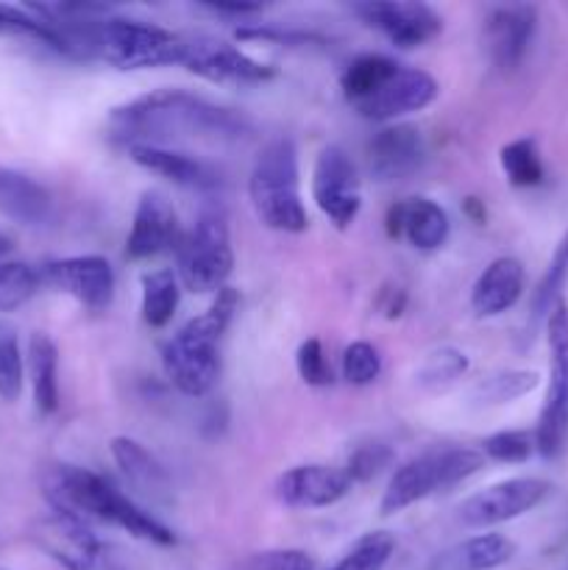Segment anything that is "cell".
Here are the masks:
<instances>
[{
  "label": "cell",
  "instance_id": "9",
  "mask_svg": "<svg viewBox=\"0 0 568 570\" xmlns=\"http://www.w3.org/2000/svg\"><path fill=\"white\" fill-rule=\"evenodd\" d=\"M549 340V390L535 426V449L543 460H557L568 443V304L566 298L546 317Z\"/></svg>",
  "mask_w": 568,
  "mask_h": 570
},
{
  "label": "cell",
  "instance_id": "37",
  "mask_svg": "<svg viewBox=\"0 0 568 570\" xmlns=\"http://www.w3.org/2000/svg\"><path fill=\"white\" fill-rule=\"evenodd\" d=\"M382 376V356H379L376 345L356 340L345 348L343 354V379L354 387H368Z\"/></svg>",
  "mask_w": 568,
  "mask_h": 570
},
{
  "label": "cell",
  "instance_id": "33",
  "mask_svg": "<svg viewBox=\"0 0 568 570\" xmlns=\"http://www.w3.org/2000/svg\"><path fill=\"white\" fill-rule=\"evenodd\" d=\"M39 271L26 262H0V312H14L37 295Z\"/></svg>",
  "mask_w": 568,
  "mask_h": 570
},
{
  "label": "cell",
  "instance_id": "41",
  "mask_svg": "<svg viewBox=\"0 0 568 570\" xmlns=\"http://www.w3.org/2000/svg\"><path fill=\"white\" fill-rule=\"evenodd\" d=\"M204 9L215 11V14H256V11H262V6L256 3H206Z\"/></svg>",
  "mask_w": 568,
  "mask_h": 570
},
{
  "label": "cell",
  "instance_id": "38",
  "mask_svg": "<svg viewBox=\"0 0 568 570\" xmlns=\"http://www.w3.org/2000/svg\"><path fill=\"white\" fill-rule=\"evenodd\" d=\"M390 462H393V451H390L388 445L368 443L360 445V449L349 456L343 471L349 473L351 484H365L371 482V479H376L384 468H390Z\"/></svg>",
  "mask_w": 568,
  "mask_h": 570
},
{
  "label": "cell",
  "instance_id": "17",
  "mask_svg": "<svg viewBox=\"0 0 568 570\" xmlns=\"http://www.w3.org/2000/svg\"><path fill=\"white\" fill-rule=\"evenodd\" d=\"M182 226L170 200L161 193H145L134 209L131 232L126 239V256L134 262L154 259L167 250L182 248Z\"/></svg>",
  "mask_w": 568,
  "mask_h": 570
},
{
  "label": "cell",
  "instance_id": "18",
  "mask_svg": "<svg viewBox=\"0 0 568 570\" xmlns=\"http://www.w3.org/2000/svg\"><path fill=\"white\" fill-rule=\"evenodd\" d=\"M538 31V9L529 3H507L490 9L484 20V42L493 65L501 72L521 67Z\"/></svg>",
  "mask_w": 568,
  "mask_h": 570
},
{
  "label": "cell",
  "instance_id": "31",
  "mask_svg": "<svg viewBox=\"0 0 568 570\" xmlns=\"http://www.w3.org/2000/svg\"><path fill=\"white\" fill-rule=\"evenodd\" d=\"M540 384V376L535 371H501L488 376L473 387V401L484 406H499L512 404V401L523 399L532 393Z\"/></svg>",
  "mask_w": 568,
  "mask_h": 570
},
{
  "label": "cell",
  "instance_id": "1",
  "mask_svg": "<svg viewBox=\"0 0 568 570\" xmlns=\"http://www.w3.org/2000/svg\"><path fill=\"white\" fill-rule=\"evenodd\" d=\"M109 131L126 148L131 145L170 148V142H243L245 137H251L254 126L245 115L204 95L187 89H154L117 106L109 117Z\"/></svg>",
  "mask_w": 568,
  "mask_h": 570
},
{
  "label": "cell",
  "instance_id": "29",
  "mask_svg": "<svg viewBox=\"0 0 568 570\" xmlns=\"http://www.w3.org/2000/svg\"><path fill=\"white\" fill-rule=\"evenodd\" d=\"M0 37L14 39H31V42L45 45V48L56 50L65 56V42L59 33L48 26L39 14H33L28 6H9L0 3Z\"/></svg>",
  "mask_w": 568,
  "mask_h": 570
},
{
  "label": "cell",
  "instance_id": "25",
  "mask_svg": "<svg viewBox=\"0 0 568 570\" xmlns=\"http://www.w3.org/2000/svg\"><path fill=\"white\" fill-rule=\"evenodd\" d=\"M111 460L120 468L123 476L134 484L137 490L148 495H161L170 482H167L165 468L159 465L154 454L145 449L143 443L131 438H115L111 440Z\"/></svg>",
  "mask_w": 568,
  "mask_h": 570
},
{
  "label": "cell",
  "instance_id": "27",
  "mask_svg": "<svg viewBox=\"0 0 568 570\" xmlns=\"http://www.w3.org/2000/svg\"><path fill=\"white\" fill-rule=\"evenodd\" d=\"M176 271H150L143 276V321L150 328H165L173 321L182 298Z\"/></svg>",
  "mask_w": 568,
  "mask_h": 570
},
{
  "label": "cell",
  "instance_id": "14",
  "mask_svg": "<svg viewBox=\"0 0 568 570\" xmlns=\"http://www.w3.org/2000/svg\"><path fill=\"white\" fill-rule=\"evenodd\" d=\"M182 67L212 83H239V87L265 83L276 76L271 65L212 37H187Z\"/></svg>",
  "mask_w": 568,
  "mask_h": 570
},
{
  "label": "cell",
  "instance_id": "15",
  "mask_svg": "<svg viewBox=\"0 0 568 570\" xmlns=\"http://www.w3.org/2000/svg\"><path fill=\"white\" fill-rule=\"evenodd\" d=\"M39 278L89 312H104L115 298V271L104 256H67L48 262Z\"/></svg>",
  "mask_w": 568,
  "mask_h": 570
},
{
  "label": "cell",
  "instance_id": "7",
  "mask_svg": "<svg viewBox=\"0 0 568 570\" xmlns=\"http://www.w3.org/2000/svg\"><path fill=\"white\" fill-rule=\"evenodd\" d=\"M187 37L126 17H106L98 31V56L115 70H150L182 65Z\"/></svg>",
  "mask_w": 568,
  "mask_h": 570
},
{
  "label": "cell",
  "instance_id": "34",
  "mask_svg": "<svg viewBox=\"0 0 568 570\" xmlns=\"http://www.w3.org/2000/svg\"><path fill=\"white\" fill-rule=\"evenodd\" d=\"M395 551V538L390 532H368L351 546L349 554L329 570H384Z\"/></svg>",
  "mask_w": 568,
  "mask_h": 570
},
{
  "label": "cell",
  "instance_id": "26",
  "mask_svg": "<svg viewBox=\"0 0 568 570\" xmlns=\"http://www.w3.org/2000/svg\"><path fill=\"white\" fill-rule=\"evenodd\" d=\"M516 557V543L505 534L484 532L477 538H468L466 543L457 546L445 562L449 570H496Z\"/></svg>",
  "mask_w": 568,
  "mask_h": 570
},
{
  "label": "cell",
  "instance_id": "21",
  "mask_svg": "<svg viewBox=\"0 0 568 570\" xmlns=\"http://www.w3.org/2000/svg\"><path fill=\"white\" fill-rule=\"evenodd\" d=\"M390 239H407L418 250H434L449 239L451 223L440 204L429 198H407L388 209L384 217Z\"/></svg>",
  "mask_w": 568,
  "mask_h": 570
},
{
  "label": "cell",
  "instance_id": "5",
  "mask_svg": "<svg viewBox=\"0 0 568 570\" xmlns=\"http://www.w3.org/2000/svg\"><path fill=\"white\" fill-rule=\"evenodd\" d=\"M248 198L262 226L301 234L310 226L298 181V150L293 139H271L256 156L248 178Z\"/></svg>",
  "mask_w": 568,
  "mask_h": 570
},
{
  "label": "cell",
  "instance_id": "32",
  "mask_svg": "<svg viewBox=\"0 0 568 570\" xmlns=\"http://www.w3.org/2000/svg\"><path fill=\"white\" fill-rule=\"evenodd\" d=\"M468 356L466 351L454 348V345H443L427 354V360L418 367V384L427 390H445L468 373Z\"/></svg>",
  "mask_w": 568,
  "mask_h": 570
},
{
  "label": "cell",
  "instance_id": "16",
  "mask_svg": "<svg viewBox=\"0 0 568 570\" xmlns=\"http://www.w3.org/2000/svg\"><path fill=\"white\" fill-rule=\"evenodd\" d=\"M427 159V148H423V137L418 128L407 126V122H395V126H384L371 137L365 148V165L373 181L393 184L407 181L415 176Z\"/></svg>",
  "mask_w": 568,
  "mask_h": 570
},
{
  "label": "cell",
  "instance_id": "24",
  "mask_svg": "<svg viewBox=\"0 0 568 570\" xmlns=\"http://www.w3.org/2000/svg\"><path fill=\"white\" fill-rule=\"evenodd\" d=\"M28 376H31L33 406L50 417L59 410V348L48 334L37 332L28 340Z\"/></svg>",
  "mask_w": 568,
  "mask_h": 570
},
{
  "label": "cell",
  "instance_id": "35",
  "mask_svg": "<svg viewBox=\"0 0 568 570\" xmlns=\"http://www.w3.org/2000/svg\"><path fill=\"white\" fill-rule=\"evenodd\" d=\"M535 432L527 429H507L484 438L482 456L484 460L501 462V465H521L535 454Z\"/></svg>",
  "mask_w": 568,
  "mask_h": 570
},
{
  "label": "cell",
  "instance_id": "30",
  "mask_svg": "<svg viewBox=\"0 0 568 570\" xmlns=\"http://www.w3.org/2000/svg\"><path fill=\"white\" fill-rule=\"evenodd\" d=\"M566 284H568V232L562 234V239L557 243L549 267H546L543 278H540L538 287H535L532 326H538L540 321H546V317H549V312L560 304Z\"/></svg>",
  "mask_w": 568,
  "mask_h": 570
},
{
  "label": "cell",
  "instance_id": "6",
  "mask_svg": "<svg viewBox=\"0 0 568 570\" xmlns=\"http://www.w3.org/2000/svg\"><path fill=\"white\" fill-rule=\"evenodd\" d=\"M484 465L482 451L473 449H443V451H427V454L415 456V460L404 462L395 468L390 476L388 488L382 495V515H399L407 507L418 504L427 495L443 493L454 484L466 482L468 476Z\"/></svg>",
  "mask_w": 568,
  "mask_h": 570
},
{
  "label": "cell",
  "instance_id": "8",
  "mask_svg": "<svg viewBox=\"0 0 568 570\" xmlns=\"http://www.w3.org/2000/svg\"><path fill=\"white\" fill-rule=\"evenodd\" d=\"M176 276L189 293H221L234 271L232 237L221 212H204L193 232L182 239Z\"/></svg>",
  "mask_w": 568,
  "mask_h": 570
},
{
  "label": "cell",
  "instance_id": "12",
  "mask_svg": "<svg viewBox=\"0 0 568 570\" xmlns=\"http://www.w3.org/2000/svg\"><path fill=\"white\" fill-rule=\"evenodd\" d=\"M37 543L65 570H123L115 549L92 527L56 512L37 527Z\"/></svg>",
  "mask_w": 568,
  "mask_h": 570
},
{
  "label": "cell",
  "instance_id": "3",
  "mask_svg": "<svg viewBox=\"0 0 568 570\" xmlns=\"http://www.w3.org/2000/svg\"><path fill=\"white\" fill-rule=\"evenodd\" d=\"M340 89L345 104L371 122H393L423 111L440 95L438 81L427 70L399 65L382 53L356 56L340 76Z\"/></svg>",
  "mask_w": 568,
  "mask_h": 570
},
{
  "label": "cell",
  "instance_id": "40",
  "mask_svg": "<svg viewBox=\"0 0 568 570\" xmlns=\"http://www.w3.org/2000/svg\"><path fill=\"white\" fill-rule=\"evenodd\" d=\"M245 570H315V560L306 551L295 549L267 551V554L254 557Z\"/></svg>",
  "mask_w": 568,
  "mask_h": 570
},
{
  "label": "cell",
  "instance_id": "4",
  "mask_svg": "<svg viewBox=\"0 0 568 570\" xmlns=\"http://www.w3.org/2000/svg\"><path fill=\"white\" fill-rule=\"evenodd\" d=\"M237 289L223 287L215 293L209 309L184 323L161 348V365L176 390L189 399L209 393L221 379V340L237 312Z\"/></svg>",
  "mask_w": 568,
  "mask_h": 570
},
{
  "label": "cell",
  "instance_id": "10",
  "mask_svg": "<svg viewBox=\"0 0 568 570\" xmlns=\"http://www.w3.org/2000/svg\"><path fill=\"white\" fill-rule=\"evenodd\" d=\"M551 493V484L538 476H518L505 479L499 484L479 490V493L468 495L457 510V521L466 529H490L499 523L516 521V518L527 515L535 507L546 501Z\"/></svg>",
  "mask_w": 568,
  "mask_h": 570
},
{
  "label": "cell",
  "instance_id": "19",
  "mask_svg": "<svg viewBox=\"0 0 568 570\" xmlns=\"http://www.w3.org/2000/svg\"><path fill=\"white\" fill-rule=\"evenodd\" d=\"M351 479L343 468L298 465L284 471L273 484V493L290 510H323L351 493Z\"/></svg>",
  "mask_w": 568,
  "mask_h": 570
},
{
  "label": "cell",
  "instance_id": "23",
  "mask_svg": "<svg viewBox=\"0 0 568 570\" xmlns=\"http://www.w3.org/2000/svg\"><path fill=\"white\" fill-rule=\"evenodd\" d=\"M0 212L22 226H45L53 217V195L37 178L0 165Z\"/></svg>",
  "mask_w": 568,
  "mask_h": 570
},
{
  "label": "cell",
  "instance_id": "13",
  "mask_svg": "<svg viewBox=\"0 0 568 570\" xmlns=\"http://www.w3.org/2000/svg\"><path fill=\"white\" fill-rule=\"evenodd\" d=\"M351 11L365 26L376 28L395 48L404 50L421 48L443 31V17L432 6L415 0H368V3H354Z\"/></svg>",
  "mask_w": 568,
  "mask_h": 570
},
{
  "label": "cell",
  "instance_id": "36",
  "mask_svg": "<svg viewBox=\"0 0 568 570\" xmlns=\"http://www.w3.org/2000/svg\"><path fill=\"white\" fill-rule=\"evenodd\" d=\"M22 382H26V362H22L20 343L14 332L0 328V401L14 404L22 395Z\"/></svg>",
  "mask_w": 568,
  "mask_h": 570
},
{
  "label": "cell",
  "instance_id": "22",
  "mask_svg": "<svg viewBox=\"0 0 568 570\" xmlns=\"http://www.w3.org/2000/svg\"><path fill=\"white\" fill-rule=\"evenodd\" d=\"M523 295V265L516 256L490 262L471 287V309L477 317H499Z\"/></svg>",
  "mask_w": 568,
  "mask_h": 570
},
{
  "label": "cell",
  "instance_id": "39",
  "mask_svg": "<svg viewBox=\"0 0 568 570\" xmlns=\"http://www.w3.org/2000/svg\"><path fill=\"white\" fill-rule=\"evenodd\" d=\"M295 367H298L301 382L310 384V387H329V384L334 382L332 365H329L326 354H323V345L317 337L306 340V343L298 345Z\"/></svg>",
  "mask_w": 568,
  "mask_h": 570
},
{
  "label": "cell",
  "instance_id": "2",
  "mask_svg": "<svg viewBox=\"0 0 568 570\" xmlns=\"http://www.w3.org/2000/svg\"><path fill=\"white\" fill-rule=\"evenodd\" d=\"M42 493L56 515L72 518L87 527L92 523H109L123 529L131 538L145 540L154 546H176V534L139 510L128 495H123L109 479L100 473L87 471L78 465H56L45 473Z\"/></svg>",
  "mask_w": 568,
  "mask_h": 570
},
{
  "label": "cell",
  "instance_id": "43",
  "mask_svg": "<svg viewBox=\"0 0 568 570\" xmlns=\"http://www.w3.org/2000/svg\"><path fill=\"white\" fill-rule=\"evenodd\" d=\"M0 570H6V568H0Z\"/></svg>",
  "mask_w": 568,
  "mask_h": 570
},
{
  "label": "cell",
  "instance_id": "11",
  "mask_svg": "<svg viewBox=\"0 0 568 570\" xmlns=\"http://www.w3.org/2000/svg\"><path fill=\"white\" fill-rule=\"evenodd\" d=\"M312 200L334 228L345 232L362 209L360 173L340 145H326L312 167Z\"/></svg>",
  "mask_w": 568,
  "mask_h": 570
},
{
  "label": "cell",
  "instance_id": "20",
  "mask_svg": "<svg viewBox=\"0 0 568 570\" xmlns=\"http://www.w3.org/2000/svg\"><path fill=\"white\" fill-rule=\"evenodd\" d=\"M128 159L139 165L143 170L154 173V176L167 178L170 184L182 189H193V193H217L223 187V176L217 167L209 161L195 159V156L184 154V150L173 148H156V145H131Z\"/></svg>",
  "mask_w": 568,
  "mask_h": 570
},
{
  "label": "cell",
  "instance_id": "28",
  "mask_svg": "<svg viewBox=\"0 0 568 570\" xmlns=\"http://www.w3.org/2000/svg\"><path fill=\"white\" fill-rule=\"evenodd\" d=\"M499 161L507 181H510L512 187L529 189L543 184L546 167H543V159H540L538 142H535L532 137H521L507 142L505 148H501Z\"/></svg>",
  "mask_w": 568,
  "mask_h": 570
},
{
  "label": "cell",
  "instance_id": "42",
  "mask_svg": "<svg viewBox=\"0 0 568 570\" xmlns=\"http://www.w3.org/2000/svg\"><path fill=\"white\" fill-rule=\"evenodd\" d=\"M11 250H14V243H11V237H6V234L0 232V262H9Z\"/></svg>",
  "mask_w": 568,
  "mask_h": 570
}]
</instances>
